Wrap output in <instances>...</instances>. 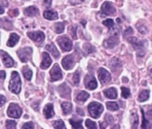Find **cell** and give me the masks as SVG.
<instances>
[{
	"instance_id": "obj_1",
	"label": "cell",
	"mask_w": 152,
	"mask_h": 129,
	"mask_svg": "<svg viewBox=\"0 0 152 129\" xmlns=\"http://www.w3.org/2000/svg\"><path fill=\"white\" fill-rule=\"evenodd\" d=\"M21 79L17 72L14 71L11 73V81L9 83V90L15 94H19L21 91Z\"/></svg>"
},
{
	"instance_id": "obj_2",
	"label": "cell",
	"mask_w": 152,
	"mask_h": 129,
	"mask_svg": "<svg viewBox=\"0 0 152 129\" xmlns=\"http://www.w3.org/2000/svg\"><path fill=\"white\" fill-rule=\"evenodd\" d=\"M128 42L131 43L134 49H137V53L139 57H143L145 55V44L146 43V41L140 40L137 37H131L128 38Z\"/></svg>"
},
{
	"instance_id": "obj_3",
	"label": "cell",
	"mask_w": 152,
	"mask_h": 129,
	"mask_svg": "<svg viewBox=\"0 0 152 129\" xmlns=\"http://www.w3.org/2000/svg\"><path fill=\"white\" fill-rule=\"evenodd\" d=\"M88 111L90 116L94 119H98L104 111V107L99 102H91L88 105Z\"/></svg>"
},
{
	"instance_id": "obj_4",
	"label": "cell",
	"mask_w": 152,
	"mask_h": 129,
	"mask_svg": "<svg viewBox=\"0 0 152 129\" xmlns=\"http://www.w3.org/2000/svg\"><path fill=\"white\" fill-rule=\"evenodd\" d=\"M57 42L58 43L60 47L64 52H69L72 48V42L66 36L60 37L57 40Z\"/></svg>"
},
{
	"instance_id": "obj_5",
	"label": "cell",
	"mask_w": 152,
	"mask_h": 129,
	"mask_svg": "<svg viewBox=\"0 0 152 129\" xmlns=\"http://www.w3.org/2000/svg\"><path fill=\"white\" fill-rule=\"evenodd\" d=\"M7 113H8V117H11V118L19 119L21 117L22 114H23V111H22L21 108L18 105L12 103L8 107V112Z\"/></svg>"
},
{
	"instance_id": "obj_6",
	"label": "cell",
	"mask_w": 152,
	"mask_h": 129,
	"mask_svg": "<svg viewBox=\"0 0 152 129\" xmlns=\"http://www.w3.org/2000/svg\"><path fill=\"white\" fill-rule=\"evenodd\" d=\"M17 55L20 61L23 63L27 62L30 60L32 55V49L31 47H25L17 51Z\"/></svg>"
},
{
	"instance_id": "obj_7",
	"label": "cell",
	"mask_w": 152,
	"mask_h": 129,
	"mask_svg": "<svg viewBox=\"0 0 152 129\" xmlns=\"http://www.w3.org/2000/svg\"><path fill=\"white\" fill-rule=\"evenodd\" d=\"M101 14L103 16H111L116 14V8L113 4L110 2H104L101 8Z\"/></svg>"
},
{
	"instance_id": "obj_8",
	"label": "cell",
	"mask_w": 152,
	"mask_h": 129,
	"mask_svg": "<svg viewBox=\"0 0 152 129\" xmlns=\"http://www.w3.org/2000/svg\"><path fill=\"white\" fill-rule=\"evenodd\" d=\"M63 77L62 72L58 64H55L52 70H50V78L52 81L61 80Z\"/></svg>"
},
{
	"instance_id": "obj_9",
	"label": "cell",
	"mask_w": 152,
	"mask_h": 129,
	"mask_svg": "<svg viewBox=\"0 0 152 129\" xmlns=\"http://www.w3.org/2000/svg\"><path fill=\"white\" fill-rule=\"evenodd\" d=\"M99 78L102 84H107L110 82L111 79V75L109 72L104 68H100L98 70Z\"/></svg>"
},
{
	"instance_id": "obj_10",
	"label": "cell",
	"mask_w": 152,
	"mask_h": 129,
	"mask_svg": "<svg viewBox=\"0 0 152 129\" xmlns=\"http://www.w3.org/2000/svg\"><path fill=\"white\" fill-rule=\"evenodd\" d=\"M84 84H85L86 88L88 90H93L97 87V81L94 76L90 75H87L84 78Z\"/></svg>"
},
{
	"instance_id": "obj_11",
	"label": "cell",
	"mask_w": 152,
	"mask_h": 129,
	"mask_svg": "<svg viewBox=\"0 0 152 129\" xmlns=\"http://www.w3.org/2000/svg\"><path fill=\"white\" fill-rule=\"evenodd\" d=\"M0 55H1V58H2V60L3 61V64L5 67L10 68V67H12L14 66V60L12 59V58L7 52H4L2 50H0Z\"/></svg>"
},
{
	"instance_id": "obj_12",
	"label": "cell",
	"mask_w": 152,
	"mask_h": 129,
	"mask_svg": "<svg viewBox=\"0 0 152 129\" xmlns=\"http://www.w3.org/2000/svg\"><path fill=\"white\" fill-rule=\"evenodd\" d=\"M62 65L65 70H71L75 66V58L72 55H66L62 61Z\"/></svg>"
},
{
	"instance_id": "obj_13",
	"label": "cell",
	"mask_w": 152,
	"mask_h": 129,
	"mask_svg": "<svg viewBox=\"0 0 152 129\" xmlns=\"http://www.w3.org/2000/svg\"><path fill=\"white\" fill-rule=\"evenodd\" d=\"M28 36L31 40L37 43H41L44 40L45 34L42 32H31L28 33Z\"/></svg>"
},
{
	"instance_id": "obj_14",
	"label": "cell",
	"mask_w": 152,
	"mask_h": 129,
	"mask_svg": "<svg viewBox=\"0 0 152 129\" xmlns=\"http://www.w3.org/2000/svg\"><path fill=\"white\" fill-rule=\"evenodd\" d=\"M118 43H119L118 37L112 36L104 41V46L107 49H113L118 44Z\"/></svg>"
},
{
	"instance_id": "obj_15",
	"label": "cell",
	"mask_w": 152,
	"mask_h": 129,
	"mask_svg": "<svg viewBox=\"0 0 152 129\" xmlns=\"http://www.w3.org/2000/svg\"><path fill=\"white\" fill-rule=\"evenodd\" d=\"M52 64V59H51L50 56L47 52H43V61H42L41 64H40V67L43 70H46L49 68Z\"/></svg>"
},
{
	"instance_id": "obj_16",
	"label": "cell",
	"mask_w": 152,
	"mask_h": 129,
	"mask_svg": "<svg viewBox=\"0 0 152 129\" xmlns=\"http://www.w3.org/2000/svg\"><path fill=\"white\" fill-rule=\"evenodd\" d=\"M43 114L46 119H50L55 116L54 107L52 104H47L43 109Z\"/></svg>"
},
{
	"instance_id": "obj_17",
	"label": "cell",
	"mask_w": 152,
	"mask_h": 129,
	"mask_svg": "<svg viewBox=\"0 0 152 129\" xmlns=\"http://www.w3.org/2000/svg\"><path fill=\"white\" fill-rule=\"evenodd\" d=\"M43 17L46 20H55L58 19V14L54 10H47V11H45L44 13H43Z\"/></svg>"
},
{
	"instance_id": "obj_18",
	"label": "cell",
	"mask_w": 152,
	"mask_h": 129,
	"mask_svg": "<svg viewBox=\"0 0 152 129\" xmlns=\"http://www.w3.org/2000/svg\"><path fill=\"white\" fill-rule=\"evenodd\" d=\"M20 40V36L15 33H12L10 35L9 40L7 42V46L8 47H14Z\"/></svg>"
},
{
	"instance_id": "obj_19",
	"label": "cell",
	"mask_w": 152,
	"mask_h": 129,
	"mask_svg": "<svg viewBox=\"0 0 152 129\" xmlns=\"http://www.w3.org/2000/svg\"><path fill=\"white\" fill-rule=\"evenodd\" d=\"M46 49L47 51H49L55 58L58 59L60 58V52H58V49L56 48V46L53 44V43H50V44H48L46 46Z\"/></svg>"
},
{
	"instance_id": "obj_20",
	"label": "cell",
	"mask_w": 152,
	"mask_h": 129,
	"mask_svg": "<svg viewBox=\"0 0 152 129\" xmlns=\"http://www.w3.org/2000/svg\"><path fill=\"white\" fill-rule=\"evenodd\" d=\"M104 95L107 98L110 99H115L117 98V90L115 87H111L108 90H105Z\"/></svg>"
},
{
	"instance_id": "obj_21",
	"label": "cell",
	"mask_w": 152,
	"mask_h": 129,
	"mask_svg": "<svg viewBox=\"0 0 152 129\" xmlns=\"http://www.w3.org/2000/svg\"><path fill=\"white\" fill-rule=\"evenodd\" d=\"M24 14L26 16H28V17H34V16L38 15V14H39V10L36 7L30 6L25 9Z\"/></svg>"
},
{
	"instance_id": "obj_22",
	"label": "cell",
	"mask_w": 152,
	"mask_h": 129,
	"mask_svg": "<svg viewBox=\"0 0 152 129\" xmlns=\"http://www.w3.org/2000/svg\"><path fill=\"white\" fill-rule=\"evenodd\" d=\"M61 108H62L63 112L65 115L69 114L72 111V105L69 102H63L61 104Z\"/></svg>"
},
{
	"instance_id": "obj_23",
	"label": "cell",
	"mask_w": 152,
	"mask_h": 129,
	"mask_svg": "<svg viewBox=\"0 0 152 129\" xmlns=\"http://www.w3.org/2000/svg\"><path fill=\"white\" fill-rule=\"evenodd\" d=\"M149 95H150V92L149 90H142V91L140 92V95L138 96V101L140 102H143L147 101L149 99Z\"/></svg>"
},
{
	"instance_id": "obj_24",
	"label": "cell",
	"mask_w": 152,
	"mask_h": 129,
	"mask_svg": "<svg viewBox=\"0 0 152 129\" xmlns=\"http://www.w3.org/2000/svg\"><path fill=\"white\" fill-rule=\"evenodd\" d=\"M23 75H24V77L26 78L28 81H30L31 79L32 74H33V73H32L31 70V69H29L28 67H23Z\"/></svg>"
},
{
	"instance_id": "obj_25",
	"label": "cell",
	"mask_w": 152,
	"mask_h": 129,
	"mask_svg": "<svg viewBox=\"0 0 152 129\" xmlns=\"http://www.w3.org/2000/svg\"><path fill=\"white\" fill-rule=\"evenodd\" d=\"M89 97H90V94L88 93H87L86 91H82L77 96V100L84 102L87 101Z\"/></svg>"
},
{
	"instance_id": "obj_26",
	"label": "cell",
	"mask_w": 152,
	"mask_h": 129,
	"mask_svg": "<svg viewBox=\"0 0 152 129\" xmlns=\"http://www.w3.org/2000/svg\"><path fill=\"white\" fill-rule=\"evenodd\" d=\"M131 124H132L133 128H137L139 123V118L137 113H132V114H131Z\"/></svg>"
},
{
	"instance_id": "obj_27",
	"label": "cell",
	"mask_w": 152,
	"mask_h": 129,
	"mask_svg": "<svg viewBox=\"0 0 152 129\" xmlns=\"http://www.w3.org/2000/svg\"><path fill=\"white\" fill-rule=\"evenodd\" d=\"M69 123L72 126L73 128H78L81 129L83 128L82 126V120H78V121H75L73 119H69Z\"/></svg>"
},
{
	"instance_id": "obj_28",
	"label": "cell",
	"mask_w": 152,
	"mask_h": 129,
	"mask_svg": "<svg viewBox=\"0 0 152 129\" xmlns=\"http://www.w3.org/2000/svg\"><path fill=\"white\" fill-rule=\"evenodd\" d=\"M107 108L110 111H116L119 110V105L116 102H108L106 103Z\"/></svg>"
},
{
	"instance_id": "obj_29",
	"label": "cell",
	"mask_w": 152,
	"mask_h": 129,
	"mask_svg": "<svg viewBox=\"0 0 152 129\" xmlns=\"http://www.w3.org/2000/svg\"><path fill=\"white\" fill-rule=\"evenodd\" d=\"M83 48H84V51L88 54L93 53V52H94L96 51V48L93 45L90 44V43H84Z\"/></svg>"
},
{
	"instance_id": "obj_30",
	"label": "cell",
	"mask_w": 152,
	"mask_h": 129,
	"mask_svg": "<svg viewBox=\"0 0 152 129\" xmlns=\"http://www.w3.org/2000/svg\"><path fill=\"white\" fill-rule=\"evenodd\" d=\"M110 67H111V70H114L115 69H117L118 67H121V62L119 61V60L118 59V58H114L111 61Z\"/></svg>"
},
{
	"instance_id": "obj_31",
	"label": "cell",
	"mask_w": 152,
	"mask_h": 129,
	"mask_svg": "<svg viewBox=\"0 0 152 129\" xmlns=\"http://www.w3.org/2000/svg\"><path fill=\"white\" fill-rule=\"evenodd\" d=\"M64 28H65V26L63 23H58L55 25V30L57 34L63 33L64 31Z\"/></svg>"
},
{
	"instance_id": "obj_32",
	"label": "cell",
	"mask_w": 152,
	"mask_h": 129,
	"mask_svg": "<svg viewBox=\"0 0 152 129\" xmlns=\"http://www.w3.org/2000/svg\"><path fill=\"white\" fill-rule=\"evenodd\" d=\"M53 127L55 128H58V129L66 128L65 125H64V122H63L62 120H58V121L54 122Z\"/></svg>"
},
{
	"instance_id": "obj_33",
	"label": "cell",
	"mask_w": 152,
	"mask_h": 129,
	"mask_svg": "<svg viewBox=\"0 0 152 129\" xmlns=\"http://www.w3.org/2000/svg\"><path fill=\"white\" fill-rule=\"evenodd\" d=\"M121 90H122V98H124V99H128V98L131 96V91H130V90L128 88L122 87V88H121Z\"/></svg>"
},
{
	"instance_id": "obj_34",
	"label": "cell",
	"mask_w": 152,
	"mask_h": 129,
	"mask_svg": "<svg viewBox=\"0 0 152 129\" xmlns=\"http://www.w3.org/2000/svg\"><path fill=\"white\" fill-rule=\"evenodd\" d=\"M142 114V128H149L150 127V125H149V122L148 120H146L145 117L144 111L143 110H141Z\"/></svg>"
},
{
	"instance_id": "obj_35",
	"label": "cell",
	"mask_w": 152,
	"mask_h": 129,
	"mask_svg": "<svg viewBox=\"0 0 152 129\" xmlns=\"http://www.w3.org/2000/svg\"><path fill=\"white\" fill-rule=\"evenodd\" d=\"M72 80H73V83H74L75 85L79 84V82H80L79 71H76L74 75H73V78H72Z\"/></svg>"
},
{
	"instance_id": "obj_36",
	"label": "cell",
	"mask_w": 152,
	"mask_h": 129,
	"mask_svg": "<svg viewBox=\"0 0 152 129\" xmlns=\"http://www.w3.org/2000/svg\"><path fill=\"white\" fill-rule=\"evenodd\" d=\"M85 125L88 128H97V125H96V123L95 122H93L90 119H87L85 122Z\"/></svg>"
},
{
	"instance_id": "obj_37",
	"label": "cell",
	"mask_w": 152,
	"mask_h": 129,
	"mask_svg": "<svg viewBox=\"0 0 152 129\" xmlns=\"http://www.w3.org/2000/svg\"><path fill=\"white\" fill-rule=\"evenodd\" d=\"M17 126V122L14 120H7L6 121V128H16Z\"/></svg>"
},
{
	"instance_id": "obj_38",
	"label": "cell",
	"mask_w": 152,
	"mask_h": 129,
	"mask_svg": "<svg viewBox=\"0 0 152 129\" xmlns=\"http://www.w3.org/2000/svg\"><path fill=\"white\" fill-rule=\"evenodd\" d=\"M76 30H77V26H71V27L69 28V34H71V36L72 37L73 39H76L77 36H76Z\"/></svg>"
},
{
	"instance_id": "obj_39",
	"label": "cell",
	"mask_w": 152,
	"mask_h": 129,
	"mask_svg": "<svg viewBox=\"0 0 152 129\" xmlns=\"http://www.w3.org/2000/svg\"><path fill=\"white\" fill-rule=\"evenodd\" d=\"M137 29L139 30V32H140L141 34H145L148 32V29L146 28V26H143V25H140V24H137Z\"/></svg>"
},
{
	"instance_id": "obj_40",
	"label": "cell",
	"mask_w": 152,
	"mask_h": 129,
	"mask_svg": "<svg viewBox=\"0 0 152 129\" xmlns=\"http://www.w3.org/2000/svg\"><path fill=\"white\" fill-rule=\"evenodd\" d=\"M103 24L104 25V26H106L107 27L109 28V29H111V28L114 26V22L113 20H111V19H107V20H104V21L103 22Z\"/></svg>"
},
{
	"instance_id": "obj_41",
	"label": "cell",
	"mask_w": 152,
	"mask_h": 129,
	"mask_svg": "<svg viewBox=\"0 0 152 129\" xmlns=\"http://www.w3.org/2000/svg\"><path fill=\"white\" fill-rule=\"evenodd\" d=\"M104 119H105V121H106V122L107 123L108 125L113 124V122H114L113 117L111 115H110V114H106V115H105Z\"/></svg>"
},
{
	"instance_id": "obj_42",
	"label": "cell",
	"mask_w": 152,
	"mask_h": 129,
	"mask_svg": "<svg viewBox=\"0 0 152 129\" xmlns=\"http://www.w3.org/2000/svg\"><path fill=\"white\" fill-rule=\"evenodd\" d=\"M22 128L25 129V128H28V129H32L34 128V125L32 122H26V124H24L23 125V128Z\"/></svg>"
},
{
	"instance_id": "obj_43",
	"label": "cell",
	"mask_w": 152,
	"mask_h": 129,
	"mask_svg": "<svg viewBox=\"0 0 152 129\" xmlns=\"http://www.w3.org/2000/svg\"><path fill=\"white\" fill-rule=\"evenodd\" d=\"M84 0H69L70 4L75 5H78V4H81L84 2Z\"/></svg>"
},
{
	"instance_id": "obj_44",
	"label": "cell",
	"mask_w": 152,
	"mask_h": 129,
	"mask_svg": "<svg viewBox=\"0 0 152 129\" xmlns=\"http://www.w3.org/2000/svg\"><path fill=\"white\" fill-rule=\"evenodd\" d=\"M19 14V11L17 9H14V10H11V11H9V15L11 17H16Z\"/></svg>"
},
{
	"instance_id": "obj_45",
	"label": "cell",
	"mask_w": 152,
	"mask_h": 129,
	"mask_svg": "<svg viewBox=\"0 0 152 129\" xmlns=\"http://www.w3.org/2000/svg\"><path fill=\"white\" fill-rule=\"evenodd\" d=\"M5 102H6V98L4 96H2V95H0V107H2V105H4Z\"/></svg>"
},
{
	"instance_id": "obj_46",
	"label": "cell",
	"mask_w": 152,
	"mask_h": 129,
	"mask_svg": "<svg viewBox=\"0 0 152 129\" xmlns=\"http://www.w3.org/2000/svg\"><path fill=\"white\" fill-rule=\"evenodd\" d=\"M52 0H44V2H43V5H44L45 7L46 8H49L52 5Z\"/></svg>"
},
{
	"instance_id": "obj_47",
	"label": "cell",
	"mask_w": 152,
	"mask_h": 129,
	"mask_svg": "<svg viewBox=\"0 0 152 129\" xmlns=\"http://www.w3.org/2000/svg\"><path fill=\"white\" fill-rule=\"evenodd\" d=\"M132 33H133V29H131V27H129L126 31H125V33H124V35H125V36H127V35L131 34H132Z\"/></svg>"
},
{
	"instance_id": "obj_48",
	"label": "cell",
	"mask_w": 152,
	"mask_h": 129,
	"mask_svg": "<svg viewBox=\"0 0 152 129\" xmlns=\"http://www.w3.org/2000/svg\"><path fill=\"white\" fill-rule=\"evenodd\" d=\"M6 77V74H5V71H0V79L1 80H4Z\"/></svg>"
},
{
	"instance_id": "obj_49",
	"label": "cell",
	"mask_w": 152,
	"mask_h": 129,
	"mask_svg": "<svg viewBox=\"0 0 152 129\" xmlns=\"http://www.w3.org/2000/svg\"><path fill=\"white\" fill-rule=\"evenodd\" d=\"M4 12H5V10H4V8H2V6H0V14H4Z\"/></svg>"
},
{
	"instance_id": "obj_50",
	"label": "cell",
	"mask_w": 152,
	"mask_h": 129,
	"mask_svg": "<svg viewBox=\"0 0 152 129\" xmlns=\"http://www.w3.org/2000/svg\"><path fill=\"white\" fill-rule=\"evenodd\" d=\"M80 110H81V109H79V108H78V112L80 113V114H81V115L84 116V111H80Z\"/></svg>"
},
{
	"instance_id": "obj_51",
	"label": "cell",
	"mask_w": 152,
	"mask_h": 129,
	"mask_svg": "<svg viewBox=\"0 0 152 129\" xmlns=\"http://www.w3.org/2000/svg\"><path fill=\"white\" fill-rule=\"evenodd\" d=\"M150 75H151V78H152V69H151V73H150Z\"/></svg>"
}]
</instances>
